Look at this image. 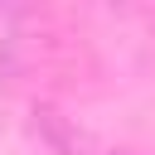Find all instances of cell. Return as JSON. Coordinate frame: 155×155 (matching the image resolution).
Masks as SVG:
<instances>
[{"instance_id": "cell-1", "label": "cell", "mask_w": 155, "mask_h": 155, "mask_svg": "<svg viewBox=\"0 0 155 155\" xmlns=\"http://www.w3.org/2000/svg\"><path fill=\"white\" fill-rule=\"evenodd\" d=\"M39 126L48 131V140H53L63 155H82V136H73V131L63 126V116H58V111H48V107H44V111H39Z\"/></svg>"}]
</instances>
